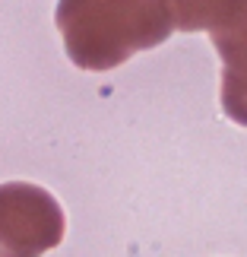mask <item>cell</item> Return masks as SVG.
Returning a JSON list of instances; mask_svg holds the SVG:
<instances>
[{"label":"cell","mask_w":247,"mask_h":257,"mask_svg":"<svg viewBox=\"0 0 247 257\" xmlns=\"http://www.w3.org/2000/svg\"><path fill=\"white\" fill-rule=\"evenodd\" d=\"M57 32L80 70L105 73L171 38L168 0H57Z\"/></svg>","instance_id":"6da1fadb"},{"label":"cell","mask_w":247,"mask_h":257,"mask_svg":"<svg viewBox=\"0 0 247 257\" xmlns=\"http://www.w3.org/2000/svg\"><path fill=\"white\" fill-rule=\"evenodd\" d=\"M67 229L54 194L29 181L0 184V257H35L61 244Z\"/></svg>","instance_id":"7a4b0ae2"},{"label":"cell","mask_w":247,"mask_h":257,"mask_svg":"<svg viewBox=\"0 0 247 257\" xmlns=\"http://www.w3.org/2000/svg\"><path fill=\"white\" fill-rule=\"evenodd\" d=\"M209 38L222 57V111L228 121L247 127V16Z\"/></svg>","instance_id":"3957f363"},{"label":"cell","mask_w":247,"mask_h":257,"mask_svg":"<svg viewBox=\"0 0 247 257\" xmlns=\"http://www.w3.org/2000/svg\"><path fill=\"white\" fill-rule=\"evenodd\" d=\"M181 32H222L247 16V0H168Z\"/></svg>","instance_id":"277c9868"}]
</instances>
